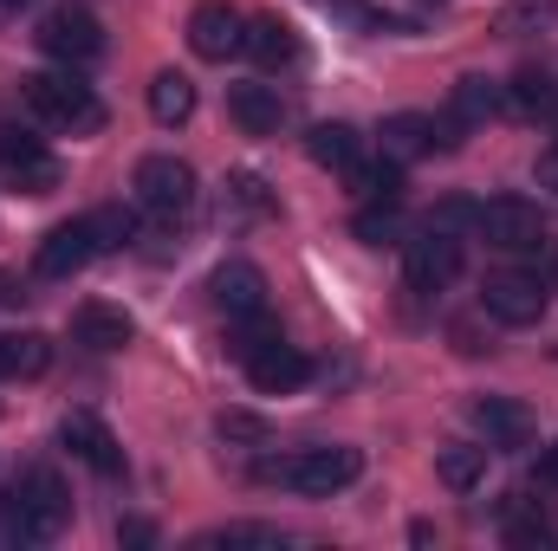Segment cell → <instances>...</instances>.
I'll list each match as a JSON object with an SVG mask.
<instances>
[{
  "label": "cell",
  "mask_w": 558,
  "mask_h": 551,
  "mask_svg": "<svg viewBox=\"0 0 558 551\" xmlns=\"http://www.w3.org/2000/svg\"><path fill=\"white\" fill-rule=\"evenodd\" d=\"M65 519H72V493H65V480H59L52 467H26V474L13 480V493L0 500V532L20 539V546L59 539Z\"/></svg>",
  "instance_id": "1"
},
{
  "label": "cell",
  "mask_w": 558,
  "mask_h": 551,
  "mask_svg": "<svg viewBox=\"0 0 558 551\" xmlns=\"http://www.w3.org/2000/svg\"><path fill=\"white\" fill-rule=\"evenodd\" d=\"M357 474H364V454L344 448V441H331V448H292V454L260 461V480H274V487L299 493V500H331V493H344Z\"/></svg>",
  "instance_id": "2"
},
{
  "label": "cell",
  "mask_w": 558,
  "mask_h": 551,
  "mask_svg": "<svg viewBox=\"0 0 558 551\" xmlns=\"http://www.w3.org/2000/svg\"><path fill=\"white\" fill-rule=\"evenodd\" d=\"M20 91H26V111H33L39 124H52V131H72V137L105 131V98H98V91L85 85V72H72V65L33 72V78H20Z\"/></svg>",
  "instance_id": "3"
},
{
  "label": "cell",
  "mask_w": 558,
  "mask_h": 551,
  "mask_svg": "<svg viewBox=\"0 0 558 551\" xmlns=\"http://www.w3.org/2000/svg\"><path fill=\"white\" fill-rule=\"evenodd\" d=\"M474 234H481L494 254H539V241H546V215H539V201L494 195V201L474 208Z\"/></svg>",
  "instance_id": "4"
},
{
  "label": "cell",
  "mask_w": 558,
  "mask_h": 551,
  "mask_svg": "<svg viewBox=\"0 0 558 551\" xmlns=\"http://www.w3.org/2000/svg\"><path fill=\"white\" fill-rule=\"evenodd\" d=\"M131 195H137L143 215L156 221H182L195 208V169L182 156H143L137 175H131Z\"/></svg>",
  "instance_id": "5"
},
{
  "label": "cell",
  "mask_w": 558,
  "mask_h": 551,
  "mask_svg": "<svg viewBox=\"0 0 558 551\" xmlns=\"http://www.w3.org/2000/svg\"><path fill=\"white\" fill-rule=\"evenodd\" d=\"M546 298H553V285L539 273H520V267H500V273L481 279V311H487L494 325H507V331L539 325V318H546Z\"/></svg>",
  "instance_id": "6"
},
{
  "label": "cell",
  "mask_w": 558,
  "mask_h": 551,
  "mask_svg": "<svg viewBox=\"0 0 558 551\" xmlns=\"http://www.w3.org/2000/svg\"><path fill=\"white\" fill-rule=\"evenodd\" d=\"M39 52L59 59V65H72V72L98 65V59H105V26H98V13H85V7L46 13V20H39Z\"/></svg>",
  "instance_id": "7"
},
{
  "label": "cell",
  "mask_w": 558,
  "mask_h": 551,
  "mask_svg": "<svg viewBox=\"0 0 558 551\" xmlns=\"http://www.w3.org/2000/svg\"><path fill=\"white\" fill-rule=\"evenodd\" d=\"M0 182L20 188V195H52V188L65 182V169H59V156H52L39 137L0 124Z\"/></svg>",
  "instance_id": "8"
},
{
  "label": "cell",
  "mask_w": 558,
  "mask_h": 551,
  "mask_svg": "<svg viewBox=\"0 0 558 551\" xmlns=\"http://www.w3.org/2000/svg\"><path fill=\"white\" fill-rule=\"evenodd\" d=\"M454 273H461V241L448 228H422L416 241H403V279H410V292L435 298V292L454 285Z\"/></svg>",
  "instance_id": "9"
},
{
  "label": "cell",
  "mask_w": 558,
  "mask_h": 551,
  "mask_svg": "<svg viewBox=\"0 0 558 551\" xmlns=\"http://www.w3.org/2000/svg\"><path fill=\"white\" fill-rule=\"evenodd\" d=\"M92 260H98V241H92V221L78 215V221H59V228L39 241L33 273H39V279H72V273H85Z\"/></svg>",
  "instance_id": "10"
},
{
  "label": "cell",
  "mask_w": 558,
  "mask_h": 551,
  "mask_svg": "<svg viewBox=\"0 0 558 551\" xmlns=\"http://www.w3.org/2000/svg\"><path fill=\"white\" fill-rule=\"evenodd\" d=\"M189 46H195V59L228 65L234 52H247V20H241L234 7L208 0V7H195V13H189Z\"/></svg>",
  "instance_id": "11"
},
{
  "label": "cell",
  "mask_w": 558,
  "mask_h": 551,
  "mask_svg": "<svg viewBox=\"0 0 558 551\" xmlns=\"http://www.w3.org/2000/svg\"><path fill=\"white\" fill-rule=\"evenodd\" d=\"M247 383H254L260 396H292V390H305V383H312V357H305V351H292L286 338H274L267 351H254V357H247Z\"/></svg>",
  "instance_id": "12"
},
{
  "label": "cell",
  "mask_w": 558,
  "mask_h": 551,
  "mask_svg": "<svg viewBox=\"0 0 558 551\" xmlns=\"http://www.w3.org/2000/svg\"><path fill=\"white\" fill-rule=\"evenodd\" d=\"M59 441L92 467V474H118L124 467V448H118V434L98 421V415H85V409H72L65 421H59Z\"/></svg>",
  "instance_id": "13"
},
{
  "label": "cell",
  "mask_w": 558,
  "mask_h": 551,
  "mask_svg": "<svg viewBox=\"0 0 558 551\" xmlns=\"http://www.w3.org/2000/svg\"><path fill=\"white\" fill-rule=\"evenodd\" d=\"M208 292H215V305L228 311V325L267 311V279H260V267H247V260H228L221 273L208 279Z\"/></svg>",
  "instance_id": "14"
},
{
  "label": "cell",
  "mask_w": 558,
  "mask_h": 551,
  "mask_svg": "<svg viewBox=\"0 0 558 551\" xmlns=\"http://www.w3.org/2000/svg\"><path fill=\"white\" fill-rule=\"evenodd\" d=\"M137 338V325H131V311H118V305H78L72 311V344H85V351H124Z\"/></svg>",
  "instance_id": "15"
},
{
  "label": "cell",
  "mask_w": 558,
  "mask_h": 551,
  "mask_svg": "<svg viewBox=\"0 0 558 551\" xmlns=\"http://www.w3.org/2000/svg\"><path fill=\"white\" fill-rule=\"evenodd\" d=\"M228 118H234L247 137H279L286 105H279L274 85H228Z\"/></svg>",
  "instance_id": "16"
},
{
  "label": "cell",
  "mask_w": 558,
  "mask_h": 551,
  "mask_svg": "<svg viewBox=\"0 0 558 551\" xmlns=\"http://www.w3.org/2000/svg\"><path fill=\"white\" fill-rule=\"evenodd\" d=\"M474 421H481L487 448H526L533 441V409L513 403V396H481L474 403Z\"/></svg>",
  "instance_id": "17"
},
{
  "label": "cell",
  "mask_w": 558,
  "mask_h": 551,
  "mask_svg": "<svg viewBox=\"0 0 558 551\" xmlns=\"http://www.w3.org/2000/svg\"><path fill=\"white\" fill-rule=\"evenodd\" d=\"M384 156L390 162H416L428 149H441V124L435 118H422V111H397V118H384Z\"/></svg>",
  "instance_id": "18"
},
{
  "label": "cell",
  "mask_w": 558,
  "mask_h": 551,
  "mask_svg": "<svg viewBox=\"0 0 558 551\" xmlns=\"http://www.w3.org/2000/svg\"><path fill=\"white\" fill-rule=\"evenodd\" d=\"M507 111V85H494V78H461L454 91H448V118L461 124V131H481V124H494Z\"/></svg>",
  "instance_id": "19"
},
{
  "label": "cell",
  "mask_w": 558,
  "mask_h": 551,
  "mask_svg": "<svg viewBox=\"0 0 558 551\" xmlns=\"http://www.w3.org/2000/svg\"><path fill=\"white\" fill-rule=\"evenodd\" d=\"M46 370H52V344H46V331H0V377L33 383V377H46Z\"/></svg>",
  "instance_id": "20"
},
{
  "label": "cell",
  "mask_w": 558,
  "mask_h": 551,
  "mask_svg": "<svg viewBox=\"0 0 558 551\" xmlns=\"http://www.w3.org/2000/svg\"><path fill=\"white\" fill-rule=\"evenodd\" d=\"M344 175H351V195H357L364 208H377V201H403V162H390V156H377V162L357 156Z\"/></svg>",
  "instance_id": "21"
},
{
  "label": "cell",
  "mask_w": 558,
  "mask_h": 551,
  "mask_svg": "<svg viewBox=\"0 0 558 551\" xmlns=\"http://www.w3.org/2000/svg\"><path fill=\"white\" fill-rule=\"evenodd\" d=\"M305 156H312L318 169H338V175H344V169L364 156V137H357L351 124H312V131H305Z\"/></svg>",
  "instance_id": "22"
},
{
  "label": "cell",
  "mask_w": 558,
  "mask_h": 551,
  "mask_svg": "<svg viewBox=\"0 0 558 551\" xmlns=\"http://www.w3.org/2000/svg\"><path fill=\"white\" fill-rule=\"evenodd\" d=\"M247 52L267 65V72H279V65H299V33L286 26V20H247Z\"/></svg>",
  "instance_id": "23"
},
{
  "label": "cell",
  "mask_w": 558,
  "mask_h": 551,
  "mask_svg": "<svg viewBox=\"0 0 558 551\" xmlns=\"http://www.w3.org/2000/svg\"><path fill=\"white\" fill-rule=\"evenodd\" d=\"M435 474H441V487H448V493H474V487L487 480V448L448 441V448L435 454Z\"/></svg>",
  "instance_id": "24"
},
{
  "label": "cell",
  "mask_w": 558,
  "mask_h": 551,
  "mask_svg": "<svg viewBox=\"0 0 558 551\" xmlns=\"http://www.w3.org/2000/svg\"><path fill=\"white\" fill-rule=\"evenodd\" d=\"M149 118L156 124H189L195 118V85L182 72H156L149 78Z\"/></svg>",
  "instance_id": "25"
},
{
  "label": "cell",
  "mask_w": 558,
  "mask_h": 551,
  "mask_svg": "<svg viewBox=\"0 0 558 551\" xmlns=\"http://www.w3.org/2000/svg\"><path fill=\"white\" fill-rule=\"evenodd\" d=\"M351 234L364 247H403V201H377V208H357Z\"/></svg>",
  "instance_id": "26"
},
{
  "label": "cell",
  "mask_w": 558,
  "mask_h": 551,
  "mask_svg": "<svg viewBox=\"0 0 558 551\" xmlns=\"http://www.w3.org/2000/svg\"><path fill=\"white\" fill-rule=\"evenodd\" d=\"M507 111H520V118H553L558 85L546 78V72H520V78L507 85Z\"/></svg>",
  "instance_id": "27"
},
{
  "label": "cell",
  "mask_w": 558,
  "mask_h": 551,
  "mask_svg": "<svg viewBox=\"0 0 558 551\" xmlns=\"http://www.w3.org/2000/svg\"><path fill=\"white\" fill-rule=\"evenodd\" d=\"M85 221H92V241H98V254H124V247L137 241V215H131V208H92Z\"/></svg>",
  "instance_id": "28"
},
{
  "label": "cell",
  "mask_w": 558,
  "mask_h": 551,
  "mask_svg": "<svg viewBox=\"0 0 558 551\" xmlns=\"http://www.w3.org/2000/svg\"><path fill=\"white\" fill-rule=\"evenodd\" d=\"M195 546H286V532L279 526H254V519H234V526H215V532H202Z\"/></svg>",
  "instance_id": "29"
},
{
  "label": "cell",
  "mask_w": 558,
  "mask_h": 551,
  "mask_svg": "<svg viewBox=\"0 0 558 551\" xmlns=\"http://www.w3.org/2000/svg\"><path fill=\"white\" fill-rule=\"evenodd\" d=\"M215 434H221V441L267 448V421H260V415H247V409H221V415H215Z\"/></svg>",
  "instance_id": "30"
},
{
  "label": "cell",
  "mask_w": 558,
  "mask_h": 551,
  "mask_svg": "<svg viewBox=\"0 0 558 551\" xmlns=\"http://www.w3.org/2000/svg\"><path fill=\"white\" fill-rule=\"evenodd\" d=\"M228 195H234V208H241V215H267V208H274V195H267V182H260V175H234V188H228Z\"/></svg>",
  "instance_id": "31"
},
{
  "label": "cell",
  "mask_w": 558,
  "mask_h": 551,
  "mask_svg": "<svg viewBox=\"0 0 558 551\" xmlns=\"http://www.w3.org/2000/svg\"><path fill=\"white\" fill-rule=\"evenodd\" d=\"M428 228H448V234H454V228H474V208H468V201H441V208L428 215Z\"/></svg>",
  "instance_id": "32"
},
{
  "label": "cell",
  "mask_w": 558,
  "mask_h": 551,
  "mask_svg": "<svg viewBox=\"0 0 558 551\" xmlns=\"http://www.w3.org/2000/svg\"><path fill=\"white\" fill-rule=\"evenodd\" d=\"M533 175H539V188H553V195H558V143H553V149H539Z\"/></svg>",
  "instance_id": "33"
},
{
  "label": "cell",
  "mask_w": 558,
  "mask_h": 551,
  "mask_svg": "<svg viewBox=\"0 0 558 551\" xmlns=\"http://www.w3.org/2000/svg\"><path fill=\"white\" fill-rule=\"evenodd\" d=\"M454 351H468V357H481L487 344H481V331L468 325V318H454Z\"/></svg>",
  "instance_id": "34"
},
{
  "label": "cell",
  "mask_w": 558,
  "mask_h": 551,
  "mask_svg": "<svg viewBox=\"0 0 558 551\" xmlns=\"http://www.w3.org/2000/svg\"><path fill=\"white\" fill-rule=\"evenodd\" d=\"M539 480H546V487H558V441L539 454Z\"/></svg>",
  "instance_id": "35"
},
{
  "label": "cell",
  "mask_w": 558,
  "mask_h": 551,
  "mask_svg": "<svg viewBox=\"0 0 558 551\" xmlns=\"http://www.w3.org/2000/svg\"><path fill=\"white\" fill-rule=\"evenodd\" d=\"M0 7H7V13H20V7H33V0H0Z\"/></svg>",
  "instance_id": "36"
}]
</instances>
